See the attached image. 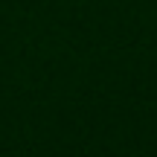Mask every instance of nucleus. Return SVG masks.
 <instances>
[]
</instances>
